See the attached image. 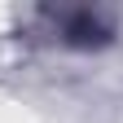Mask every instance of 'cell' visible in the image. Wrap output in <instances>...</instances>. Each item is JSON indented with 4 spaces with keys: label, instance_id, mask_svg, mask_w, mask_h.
I'll return each mask as SVG.
<instances>
[{
    "label": "cell",
    "instance_id": "1",
    "mask_svg": "<svg viewBox=\"0 0 123 123\" xmlns=\"http://www.w3.org/2000/svg\"><path fill=\"white\" fill-rule=\"evenodd\" d=\"M62 40L75 44V49H97V44L110 40V26L92 9H70V13H62Z\"/></svg>",
    "mask_w": 123,
    "mask_h": 123
}]
</instances>
